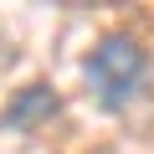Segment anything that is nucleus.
I'll return each instance as SVG.
<instances>
[{
    "label": "nucleus",
    "instance_id": "nucleus-1",
    "mask_svg": "<svg viewBox=\"0 0 154 154\" xmlns=\"http://www.w3.org/2000/svg\"><path fill=\"white\" fill-rule=\"evenodd\" d=\"M82 77H88V93H93V98H98L108 113H118V108H128V103L144 93L149 57H144V46H139L134 36L108 31V36L93 46V57H88Z\"/></svg>",
    "mask_w": 154,
    "mask_h": 154
},
{
    "label": "nucleus",
    "instance_id": "nucleus-2",
    "mask_svg": "<svg viewBox=\"0 0 154 154\" xmlns=\"http://www.w3.org/2000/svg\"><path fill=\"white\" fill-rule=\"evenodd\" d=\"M57 113H62V93H57L51 82H26V88L5 103V128L31 134V128H41V123H51Z\"/></svg>",
    "mask_w": 154,
    "mask_h": 154
}]
</instances>
